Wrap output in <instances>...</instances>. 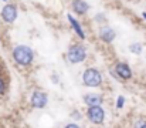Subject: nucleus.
<instances>
[{"label":"nucleus","instance_id":"obj_4","mask_svg":"<svg viewBox=\"0 0 146 128\" xmlns=\"http://www.w3.org/2000/svg\"><path fill=\"white\" fill-rule=\"evenodd\" d=\"M87 117H88V120H90L92 124H101V123H104L105 111L102 110L101 105H91V107H88Z\"/></svg>","mask_w":146,"mask_h":128},{"label":"nucleus","instance_id":"obj_16","mask_svg":"<svg viewBox=\"0 0 146 128\" xmlns=\"http://www.w3.org/2000/svg\"><path fill=\"white\" fill-rule=\"evenodd\" d=\"M65 128H81V127H80V125H77V124H74V123H71V124L65 125Z\"/></svg>","mask_w":146,"mask_h":128},{"label":"nucleus","instance_id":"obj_5","mask_svg":"<svg viewBox=\"0 0 146 128\" xmlns=\"http://www.w3.org/2000/svg\"><path fill=\"white\" fill-rule=\"evenodd\" d=\"M0 16H1V19H3L4 23L11 24V23H14V20L17 19V7H16L14 4H6V6L1 9Z\"/></svg>","mask_w":146,"mask_h":128},{"label":"nucleus","instance_id":"obj_17","mask_svg":"<svg viewBox=\"0 0 146 128\" xmlns=\"http://www.w3.org/2000/svg\"><path fill=\"white\" fill-rule=\"evenodd\" d=\"M72 117H74V118H80V114H78V113H72Z\"/></svg>","mask_w":146,"mask_h":128},{"label":"nucleus","instance_id":"obj_14","mask_svg":"<svg viewBox=\"0 0 146 128\" xmlns=\"http://www.w3.org/2000/svg\"><path fill=\"white\" fill-rule=\"evenodd\" d=\"M123 104H125V98L121 95V97H118V103H116V107L118 108H122L123 107Z\"/></svg>","mask_w":146,"mask_h":128},{"label":"nucleus","instance_id":"obj_15","mask_svg":"<svg viewBox=\"0 0 146 128\" xmlns=\"http://www.w3.org/2000/svg\"><path fill=\"white\" fill-rule=\"evenodd\" d=\"M4 91H6V84H4L3 78L0 77V95H1V94H4Z\"/></svg>","mask_w":146,"mask_h":128},{"label":"nucleus","instance_id":"obj_11","mask_svg":"<svg viewBox=\"0 0 146 128\" xmlns=\"http://www.w3.org/2000/svg\"><path fill=\"white\" fill-rule=\"evenodd\" d=\"M67 19H68V21H70V24L72 26V29H74V31L81 37V39H85V34H84V30H82V27L80 26V23L71 16V14H67Z\"/></svg>","mask_w":146,"mask_h":128},{"label":"nucleus","instance_id":"obj_6","mask_svg":"<svg viewBox=\"0 0 146 128\" xmlns=\"http://www.w3.org/2000/svg\"><path fill=\"white\" fill-rule=\"evenodd\" d=\"M30 103H31V105L34 108H44L47 105V103H48V97L43 91H34L33 95H31Z\"/></svg>","mask_w":146,"mask_h":128},{"label":"nucleus","instance_id":"obj_10","mask_svg":"<svg viewBox=\"0 0 146 128\" xmlns=\"http://www.w3.org/2000/svg\"><path fill=\"white\" fill-rule=\"evenodd\" d=\"M84 103L91 107V105H101L102 103V97L99 94H94V92H90V94H85L84 95Z\"/></svg>","mask_w":146,"mask_h":128},{"label":"nucleus","instance_id":"obj_18","mask_svg":"<svg viewBox=\"0 0 146 128\" xmlns=\"http://www.w3.org/2000/svg\"><path fill=\"white\" fill-rule=\"evenodd\" d=\"M142 16H143V19H145V20H146V13H143V14H142Z\"/></svg>","mask_w":146,"mask_h":128},{"label":"nucleus","instance_id":"obj_9","mask_svg":"<svg viewBox=\"0 0 146 128\" xmlns=\"http://www.w3.org/2000/svg\"><path fill=\"white\" fill-rule=\"evenodd\" d=\"M115 31L111 29V27H104L99 30V39L105 43H111L115 40Z\"/></svg>","mask_w":146,"mask_h":128},{"label":"nucleus","instance_id":"obj_7","mask_svg":"<svg viewBox=\"0 0 146 128\" xmlns=\"http://www.w3.org/2000/svg\"><path fill=\"white\" fill-rule=\"evenodd\" d=\"M115 73L119 78H123V80H129L132 77V70L125 63H118L115 66Z\"/></svg>","mask_w":146,"mask_h":128},{"label":"nucleus","instance_id":"obj_12","mask_svg":"<svg viewBox=\"0 0 146 128\" xmlns=\"http://www.w3.org/2000/svg\"><path fill=\"white\" fill-rule=\"evenodd\" d=\"M129 50H131L133 54H141V53H142V44H141V43H133V44L129 47Z\"/></svg>","mask_w":146,"mask_h":128},{"label":"nucleus","instance_id":"obj_1","mask_svg":"<svg viewBox=\"0 0 146 128\" xmlns=\"http://www.w3.org/2000/svg\"><path fill=\"white\" fill-rule=\"evenodd\" d=\"M13 60L16 64L19 66H23V67H27L33 63V58H34V53L30 47L27 46H16L13 48Z\"/></svg>","mask_w":146,"mask_h":128},{"label":"nucleus","instance_id":"obj_8","mask_svg":"<svg viewBox=\"0 0 146 128\" xmlns=\"http://www.w3.org/2000/svg\"><path fill=\"white\" fill-rule=\"evenodd\" d=\"M72 10L77 13V14H85L88 10H90V4L84 0H72Z\"/></svg>","mask_w":146,"mask_h":128},{"label":"nucleus","instance_id":"obj_13","mask_svg":"<svg viewBox=\"0 0 146 128\" xmlns=\"http://www.w3.org/2000/svg\"><path fill=\"white\" fill-rule=\"evenodd\" d=\"M133 128H146V120L145 118H139L133 123Z\"/></svg>","mask_w":146,"mask_h":128},{"label":"nucleus","instance_id":"obj_3","mask_svg":"<svg viewBox=\"0 0 146 128\" xmlns=\"http://www.w3.org/2000/svg\"><path fill=\"white\" fill-rule=\"evenodd\" d=\"M82 81L88 87H98L102 83V74L95 68H87L82 74Z\"/></svg>","mask_w":146,"mask_h":128},{"label":"nucleus","instance_id":"obj_2","mask_svg":"<svg viewBox=\"0 0 146 128\" xmlns=\"http://www.w3.org/2000/svg\"><path fill=\"white\" fill-rule=\"evenodd\" d=\"M85 57H87V50H85V47L81 46V44H74V46H71L70 50H68V53H67V58H68V61L72 63V64H77V63L84 61Z\"/></svg>","mask_w":146,"mask_h":128}]
</instances>
